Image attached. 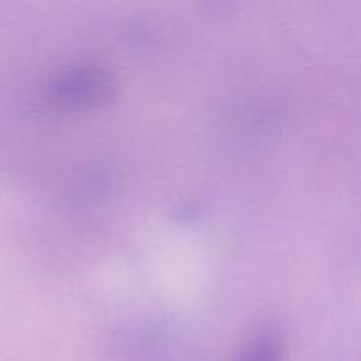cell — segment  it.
I'll list each match as a JSON object with an SVG mask.
<instances>
[{
  "label": "cell",
  "mask_w": 361,
  "mask_h": 361,
  "mask_svg": "<svg viewBox=\"0 0 361 361\" xmlns=\"http://www.w3.org/2000/svg\"><path fill=\"white\" fill-rule=\"evenodd\" d=\"M284 358V335L277 326H264L249 342L236 361H282Z\"/></svg>",
  "instance_id": "cell-2"
},
{
  "label": "cell",
  "mask_w": 361,
  "mask_h": 361,
  "mask_svg": "<svg viewBox=\"0 0 361 361\" xmlns=\"http://www.w3.org/2000/svg\"><path fill=\"white\" fill-rule=\"evenodd\" d=\"M51 97L71 111H99L115 102L120 85L115 74L104 67H69L53 80Z\"/></svg>",
  "instance_id": "cell-1"
}]
</instances>
